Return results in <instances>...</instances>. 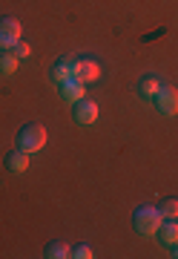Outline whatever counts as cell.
Listing matches in <instances>:
<instances>
[{
	"label": "cell",
	"mask_w": 178,
	"mask_h": 259,
	"mask_svg": "<svg viewBox=\"0 0 178 259\" xmlns=\"http://www.w3.org/2000/svg\"><path fill=\"white\" fill-rule=\"evenodd\" d=\"M155 107H158V112H164V115H178V90L175 87H164L161 83V90L155 93Z\"/></svg>",
	"instance_id": "cell-4"
},
{
	"label": "cell",
	"mask_w": 178,
	"mask_h": 259,
	"mask_svg": "<svg viewBox=\"0 0 178 259\" xmlns=\"http://www.w3.org/2000/svg\"><path fill=\"white\" fill-rule=\"evenodd\" d=\"M86 83L84 81H78L75 75L69 78V81H64L61 83V95H64L66 101H81V98H86Z\"/></svg>",
	"instance_id": "cell-7"
},
{
	"label": "cell",
	"mask_w": 178,
	"mask_h": 259,
	"mask_svg": "<svg viewBox=\"0 0 178 259\" xmlns=\"http://www.w3.org/2000/svg\"><path fill=\"white\" fill-rule=\"evenodd\" d=\"M161 90V81L155 78V75H144L138 81V95L141 98H155V93Z\"/></svg>",
	"instance_id": "cell-10"
},
{
	"label": "cell",
	"mask_w": 178,
	"mask_h": 259,
	"mask_svg": "<svg viewBox=\"0 0 178 259\" xmlns=\"http://www.w3.org/2000/svg\"><path fill=\"white\" fill-rule=\"evenodd\" d=\"M161 216L164 219H178V199H167V202H161Z\"/></svg>",
	"instance_id": "cell-14"
},
{
	"label": "cell",
	"mask_w": 178,
	"mask_h": 259,
	"mask_svg": "<svg viewBox=\"0 0 178 259\" xmlns=\"http://www.w3.org/2000/svg\"><path fill=\"white\" fill-rule=\"evenodd\" d=\"M72 256L75 259H92V248H89V245H78V248H72Z\"/></svg>",
	"instance_id": "cell-16"
},
{
	"label": "cell",
	"mask_w": 178,
	"mask_h": 259,
	"mask_svg": "<svg viewBox=\"0 0 178 259\" xmlns=\"http://www.w3.org/2000/svg\"><path fill=\"white\" fill-rule=\"evenodd\" d=\"M23 35V23L18 18H0V49H12Z\"/></svg>",
	"instance_id": "cell-3"
},
{
	"label": "cell",
	"mask_w": 178,
	"mask_h": 259,
	"mask_svg": "<svg viewBox=\"0 0 178 259\" xmlns=\"http://www.w3.org/2000/svg\"><path fill=\"white\" fill-rule=\"evenodd\" d=\"M75 78L84 83L98 81L101 78V64L95 58H75Z\"/></svg>",
	"instance_id": "cell-5"
},
{
	"label": "cell",
	"mask_w": 178,
	"mask_h": 259,
	"mask_svg": "<svg viewBox=\"0 0 178 259\" xmlns=\"http://www.w3.org/2000/svg\"><path fill=\"white\" fill-rule=\"evenodd\" d=\"M46 139H49V133L43 124H26V127L18 133V150H23V153H38V150L46 147Z\"/></svg>",
	"instance_id": "cell-1"
},
{
	"label": "cell",
	"mask_w": 178,
	"mask_h": 259,
	"mask_svg": "<svg viewBox=\"0 0 178 259\" xmlns=\"http://www.w3.org/2000/svg\"><path fill=\"white\" fill-rule=\"evenodd\" d=\"M46 256L49 259H64V256H72V248L66 242H49L46 245Z\"/></svg>",
	"instance_id": "cell-13"
},
{
	"label": "cell",
	"mask_w": 178,
	"mask_h": 259,
	"mask_svg": "<svg viewBox=\"0 0 178 259\" xmlns=\"http://www.w3.org/2000/svg\"><path fill=\"white\" fill-rule=\"evenodd\" d=\"M18 66H20V58L15 55L12 49H0V72H3V75H12Z\"/></svg>",
	"instance_id": "cell-12"
},
{
	"label": "cell",
	"mask_w": 178,
	"mask_h": 259,
	"mask_svg": "<svg viewBox=\"0 0 178 259\" xmlns=\"http://www.w3.org/2000/svg\"><path fill=\"white\" fill-rule=\"evenodd\" d=\"M75 121H78V124H84V127L95 124V121H98V104L89 101V98L75 101Z\"/></svg>",
	"instance_id": "cell-6"
},
{
	"label": "cell",
	"mask_w": 178,
	"mask_h": 259,
	"mask_svg": "<svg viewBox=\"0 0 178 259\" xmlns=\"http://www.w3.org/2000/svg\"><path fill=\"white\" fill-rule=\"evenodd\" d=\"M158 239L164 242V245H178V222H175V219H169V222H161Z\"/></svg>",
	"instance_id": "cell-11"
},
{
	"label": "cell",
	"mask_w": 178,
	"mask_h": 259,
	"mask_svg": "<svg viewBox=\"0 0 178 259\" xmlns=\"http://www.w3.org/2000/svg\"><path fill=\"white\" fill-rule=\"evenodd\" d=\"M6 167H9L12 173H26L29 170V153H23V150H12L9 156H6Z\"/></svg>",
	"instance_id": "cell-9"
},
{
	"label": "cell",
	"mask_w": 178,
	"mask_h": 259,
	"mask_svg": "<svg viewBox=\"0 0 178 259\" xmlns=\"http://www.w3.org/2000/svg\"><path fill=\"white\" fill-rule=\"evenodd\" d=\"M161 222H164L161 210L158 207H150V204H144V207H138V210L132 213V225H135V231H138L141 236H155Z\"/></svg>",
	"instance_id": "cell-2"
},
{
	"label": "cell",
	"mask_w": 178,
	"mask_h": 259,
	"mask_svg": "<svg viewBox=\"0 0 178 259\" xmlns=\"http://www.w3.org/2000/svg\"><path fill=\"white\" fill-rule=\"evenodd\" d=\"M75 75V58H61L55 66H52V81L55 83H64Z\"/></svg>",
	"instance_id": "cell-8"
},
{
	"label": "cell",
	"mask_w": 178,
	"mask_h": 259,
	"mask_svg": "<svg viewBox=\"0 0 178 259\" xmlns=\"http://www.w3.org/2000/svg\"><path fill=\"white\" fill-rule=\"evenodd\" d=\"M12 52H15L18 58H29V55H32V47H29L26 40H18V44L12 47Z\"/></svg>",
	"instance_id": "cell-15"
},
{
	"label": "cell",
	"mask_w": 178,
	"mask_h": 259,
	"mask_svg": "<svg viewBox=\"0 0 178 259\" xmlns=\"http://www.w3.org/2000/svg\"><path fill=\"white\" fill-rule=\"evenodd\" d=\"M172 256H175V259H178V245H175V253H172Z\"/></svg>",
	"instance_id": "cell-17"
}]
</instances>
